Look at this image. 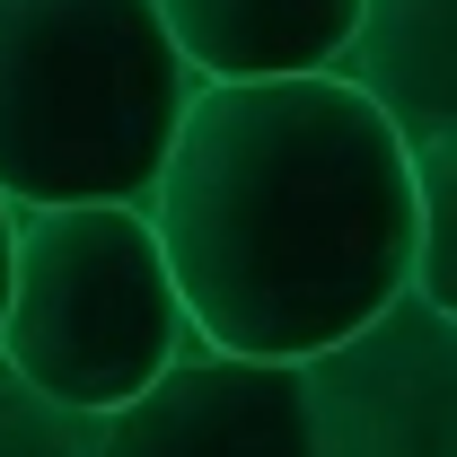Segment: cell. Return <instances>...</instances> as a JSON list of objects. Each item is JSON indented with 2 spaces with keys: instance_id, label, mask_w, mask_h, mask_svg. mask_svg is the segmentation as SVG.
I'll return each mask as SVG.
<instances>
[{
  "instance_id": "cell-1",
  "label": "cell",
  "mask_w": 457,
  "mask_h": 457,
  "mask_svg": "<svg viewBox=\"0 0 457 457\" xmlns=\"http://www.w3.org/2000/svg\"><path fill=\"white\" fill-rule=\"evenodd\" d=\"M141 212L203 352L308 361L413 290L404 141L335 71L203 79Z\"/></svg>"
},
{
  "instance_id": "cell-2",
  "label": "cell",
  "mask_w": 457,
  "mask_h": 457,
  "mask_svg": "<svg viewBox=\"0 0 457 457\" xmlns=\"http://www.w3.org/2000/svg\"><path fill=\"white\" fill-rule=\"evenodd\" d=\"M194 88L150 0H0V203H150Z\"/></svg>"
},
{
  "instance_id": "cell-3",
  "label": "cell",
  "mask_w": 457,
  "mask_h": 457,
  "mask_svg": "<svg viewBox=\"0 0 457 457\" xmlns=\"http://www.w3.org/2000/svg\"><path fill=\"white\" fill-rule=\"evenodd\" d=\"M185 352L203 343L141 203H54L9 220L0 370H18L36 396L114 413Z\"/></svg>"
},
{
  "instance_id": "cell-4",
  "label": "cell",
  "mask_w": 457,
  "mask_h": 457,
  "mask_svg": "<svg viewBox=\"0 0 457 457\" xmlns=\"http://www.w3.org/2000/svg\"><path fill=\"white\" fill-rule=\"evenodd\" d=\"M290 370L317 457H457V308L440 299L396 290Z\"/></svg>"
},
{
  "instance_id": "cell-5",
  "label": "cell",
  "mask_w": 457,
  "mask_h": 457,
  "mask_svg": "<svg viewBox=\"0 0 457 457\" xmlns=\"http://www.w3.org/2000/svg\"><path fill=\"white\" fill-rule=\"evenodd\" d=\"M88 457H317L290 361L185 352L132 404L97 413Z\"/></svg>"
},
{
  "instance_id": "cell-6",
  "label": "cell",
  "mask_w": 457,
  "mask_h": 457,
  "mask_svg": "<svg viewBox=\"0 0 457 457\" xmlns=\"http://www.w3.org/2000/svg\"><path fill=\"white\" fill-rule=\"evenodd\" d=\"M335 79L378 106L404 150L457 141V0H361Z\"/></svg>"
},
{
  "instance_id": "cell-7",
  "label": "cell",
  "mask_w": 457,
  "mask_h": 457,
  "mask_svg": "<svg viewBox=\"0 0 457 457\" xmlns=\"http://www.w3.org/2000/svg\"><path fill=\"white\" fill-rule=\"evenodd\" d=\"M194 79H299L335 71L361 0H150Z\"/></svg>"
},
{
  "instance_id": "cell-8",
  "label": "cell",
  "mask_w": 457,
  "mask_h": 457,
  "mask_svg": "<svg viewBox=\"0 0 457 457\" xmlns=\"http://www.w3.org/2000/svg\"><path fill=\"white\" fill-rule=\"evenodd\" d=\"M97 449V413L36 396L18 370H0V457H88Z\"/></svg>"
},
{
  "instance_id": "cell-9",
  "label": "cell",
  "mask_w": 457,
  "mask_h": 457,
  "mask_svg": "<svg viewBox=\"0 0 457 457\" xmlns=\"http://www.w3.org/2000/svg\"><path fill=\"white\" fill-rule=\"evenodd\" d=\"M9 220H18V212L0 203V290H9Z\"/></svg>"
}]
</instances>
